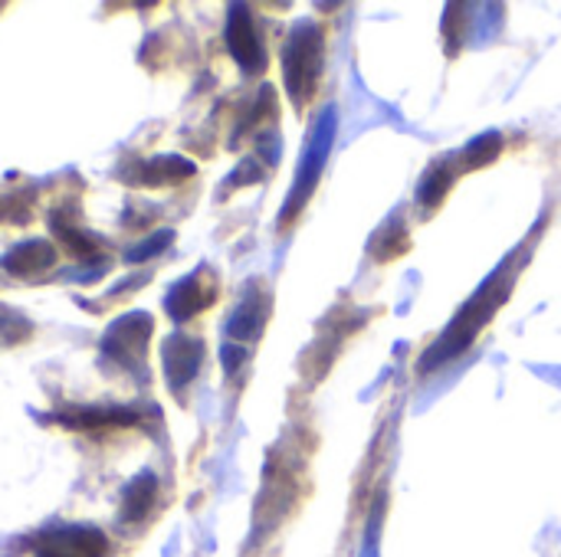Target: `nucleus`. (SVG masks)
I'll list each match as a JSON object with an SVG mask.
<instances>
[{"mask_svg":"<svg viewBox=\"0 0 561 557\" xmlns=\"http://www.w3.org/2000/svg\"><path fill=\"white\" fill-rule=\"evenodd\" d=\"M227 47L234 53V60L247 70V73H263L266 70V50L263 40L253 27L250 8L237 4L230 8V21H227Z\"/></svg>","mask_w":561,"mask_h":557,"instance_id":"39448f33","label":"nucleus"},{"mask_svg":"<svg viewBox=\"0 0 561 557\" xmlns=\"http://www.w3.org/2000/svg\"><path fill=\"white\" fill-rule=\"evenodd\" d=\"M453 178H456V158H440V161L423 174L420 191H417V204H420L423 214H430V210L446 197Z\"/></svg>","mask_w":561,"mask_h":557,"instance_id":"f8f14e48","label":"nucleus"},{"mask_svg":"<svg viewBox=\"0 0 561 557\" xmlns=\"http://www.w3.org/2000/svg\"><path fill=\"white\" fill-rule=\"evenodd\" d=\"M512 276H515V266H502L469 302H466V308L453 318V325L443 331V338L423 354V361H420V374L423 371H433L437 364H443V361H450V358H456V354H463L466 348H469V341L479 335V328L496 315V308L505 302V295L512 292Z\"/></svg>","mask_w":561,"mask_h":557,"instance_id":"f257e3e1","label":"nucleus"},{"mask_svg":"<svg viewBox=\"0 0 561 557\" xmlns=\"http://www.w3.org/2000/svg\"><path fill=\"white\" fill-rule=\"evenodd\" d=\"M152 328H155V322L145 312L122 315L119 322L109 325V331L103 338V354L142 377L145 374V351H148V341H152Z\"/></svg>","mask_w":561,"mask_h":557,"instance_id":"20e7f679","label":"nucleus"},{"mask_svg":"<svg viewBox=\"0 0 561 557\" xmlns=\"http://www.w3.org/2000/svg\"><path fill=\"white\" fill-rule=\"evenodd\" d=\"M266 315H270V295L260 286H253L243 295V302L237 305V312H234V318L227 325L230 328V338H237V341L256 338L263 331V325H266Z\"/></svg>","mask_w":561,"mask_h":557,"instance_id":"9d476101","label":"nucleus"},{"mask_svg":"<svg viewBox=\"0 0 561 557\" xmlns=\"http://www.w3.org/2000/svg\"><path fill=\"white\" fill-rule=\"evenodd\" d=\"M53 230H57V237H63L67 243H70V250H73V256H93L96 253V243L83 233V230H73L63 217H53Z\"/></svg>","mask_w":561,"mask_h":557,"instance_id":"f3484780","label":"nucleus"},{"mask_svg":"<svg viewBox=\"0 0 561 557\" xmlns=\"http://www.w3.org/2000/svg\"><path fill=\"white\" fill-rule=\"evenodd\" d=\"M67 426H80V429H93V426H106V423H132L139 420V413L132 410H83V413H73V416H60Z\"/></svg>","mask_w":561,"mask_h":557,"instance_id":"4468645a","label":"nucleus"},{"mask_svg":"<svg viewBox=\"0 0 561 557\" xmlns=\"http://www.w3.org/2000/svg\"><path fill=\"white\" fill-rule=\"evenodd\" d=\"M214 295H217V282H214L211 269H198V273H191L188 279H181L168 292V302L165 305H168V315L175 322H188L198 312H204L214 302Z\"/></svg>","mask_w":561,"mask_h":557,"instance_id":"423d86ee","label":"nucleus"},{"mask_svg":"<svg viewBox=\"0 0 561 557\" xmlns=\"http://www.w3.org/2000/svg\"><path fill=\"white\" fill-rule=\"evenodd\" d=\"M201 358H204V344L191 335H171L162 348V361H165V374L171 387H184L194 380V374L201 371Z\"/></svg>","mask_w":561,"mask_h":557,"instance_id":"0eeeda50","label":"nucleus"},{"mask_svg":"<svg viewBox=\"0 0 561 557\" xmlns=\"http://www.w3.org/2000/svg\"><path fill=\"white\" fill-rule=\"evenodd\" d=\"M106 534L96 528H60L44 541L40 557H103Z\"/></svg>","mask_w":561,"mask_h":557,"instance_id":"6e6552de","label":"nucleus"},{"mask_svg":"<svg viewBox=\"0 0 561 557\" xmlns=\"http://www.w3.org/2000/svg\"><path fill=\"white\" fill-rule=\"evenodd\" d=\"M175 243V233L171 230H158L155 237H148L145 243H139L132 253H126V259L129 263H145V259H152V256H158L165 246H171Z\"/></svg>","mask_w":561,"mask_h":557,"instance_id":"6ab92c4d","label":"nucleus"},{"mask_svg":"<svg viewBox=\"0 0 561 557\" xmlns=\"http://www.w3.org/2000/svg\"><path fill=\"white\" fill-rule=\"evenodd\" d=\"M27 335H31V322L11 305H0V344H17Z\"/></svg>","mask_w":561,"mask_h":557,"instance_id":"dca6fc26","label":"nucleus"},{"mask_svg":"<svg viewBox=\"0 0 561 557\" xmlns=\"http://www.w3.org/2000/svg\"><path fill=\"white\" fill-rule=\"evenodd\" d=\"M194 174V165L181 155H158L152 161H142L132 168V174H126L132 184H145V187H165V184H178L188 181Z\"/></svg>","mask_w":561,"mask_h":557,"instance_id":"1a4fd4ad","label":"nucleus"},{"mask_svg":"<svg viewBox=\"0 0 561 557\" xmlns=\"http://www.w3.org/2000/svg\"><path fill=\"white\" fill-rule=\"evenodd\" d=\"M332 138H335V112L329 109V112L319 119V125L312 129L309 142H306V152H302V161H299V171H296V184H293L289 201H286V207H283V214H279V223H283V227H289V223L302 214V207L309 204V197L315 194L319 178H322V171H325V158H329Z\"/></svg>","mask_w":561,"mask_h":557,"instance_id":"7ed1b4c3","label":"nucleus"},{"mask_svg":"<svg viewBox=\"0 0 561 557\" xmlns=\"http://www.w3.org/2000/svg\"><path fill=\"white\" fill-rule=\"evenodd\" d=\"M322 66H325V37H322L319 24L296 27L283 50V80L299 109L309 106V99L315 96Z\"/></svg>","mask_w":561,"mask_h":557,"instance_id":"f03ea898","label":"nucleus"},{"mask_svg":"<svg viewBox=\"0 0 561 557\" xmlns=\"http://www.w3.org/2000/svg\"><path fill=\"white\" fill-rule=\"evenodd\" d=\"M158 495V479L152 472H142L129 482L126 488V501H122V521H142Z\"/></svg>","mask_w":561,"mask_h":557,"instance_id":"ddd939ff","label":"nucleus"},{"mask_svg":"<svg viewBox=\"0 0 561 557\" xmlns=\"http://www.w3.org/2000/svg\"><path fill=\"white\" fill-rule=\"evenodd\" d=\"M407 250V233L401 227H387L381 230V237L374 240V256L378 259H394Z\"/></svg>","mask_w":561,"mask_h":557,"instance_id":"a211bd4d","label":"nucleus"},{"mask_svg":"<svg viewBox=\"0 0 561 557\" xmlns=\"http://www.w3.org/2000/svg\"><path fill=\"white\" fill-rule=\"evenodd\" d=\"M57 263V246L50 240H31L4 256V269L14 276H37Z\"/></svg>","mask_w":561,"mask_h":557,"instance_id":"9b49d317","label":"nucleus"},{"mask_svg":"<svg viewBox=\"0 0 561 557\" xmlns=\"http://www.w3.org/2000/svg\"><path fill=\"white\" fill-rule=\"evenodd\" d=\"M499 148H502V138L496 135V132H486L482 138H476V142H469L466 148H463V155H459V161H463V168H482V165H489L496 155H499Z\"/></svg>","mask_w":561,"mask_h":557,"instance_id":"2eb2a0df","label":"nucleus"}]
</instances>
